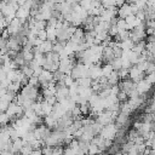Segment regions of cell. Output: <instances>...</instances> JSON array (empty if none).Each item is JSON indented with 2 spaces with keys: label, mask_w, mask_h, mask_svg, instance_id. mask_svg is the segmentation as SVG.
<instances>
[{
  "label": "cell",
  "mask_w": 155,
  "mask_h": 155,
  "mask_svg": "<svg viewBox=\"0 0 155 155\" xmlns=\"http://www.w3.org/2000/svg\"><path fill=\"white\" fill-rule=\"evenodd\" d=\"M38 38H39L40 40H42V41L47 40V31H46V29L39 30V31H38Z\"/></svg>",
  "instance_id": "cell-1"
},
{
  "label": "cell",
  "mask_w": 155,
  "mask_h": 155,
  "mask_svg": "<svg viewBox=\"0 0 155 155\" xmlns=\"http://www.w3.org/2000/svg\"><path fill=\"white\" fill-rule=\"evenodd\" d=\"M4 5H5V2L0 0V12H1V10H2V7H4Z\"/></svg>",
  "instance_id": "cell-2"
}]
</instances>
